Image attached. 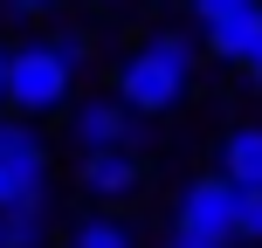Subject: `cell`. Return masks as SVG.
<instances>
[{"mask_svg": "<svg viewBox=\"0 0 262 248\" xmlns=\"http://www.w3.org/2000/svg\"><path fill=\"white\" fill-rule=\"evenodd\" d=\"M186 76H193V41L186 35H152L118 62V104L131 118H166L172 104L186 97Z\"/></svg>", "mask_w": 262, "mask_h": 248, "instance_id": "cell-1", "label": "cell"}, {"mask_svg": "<svg viewBox=\"0 0 262 248\" xmlns=\"http://www.w3.org/2000/svg\"><path fill=\"white\" fill-rule=\"evenodd\" d=\"M7 55L14 49H0V110H7Z\"/></svg>", "mask_w": 262, "mask_h": 248, "instance_id": "cell-16", "label": "cell"}, {"mask_svg": "<svg viewBox=\"0 0 262 248\" xmlns=\"http://www.w3.org/2000/svg\"><path fill=\"white\" fill-rule=\"evenodd\" d=\"M62 248H145V241L124 214H76L62 228Z\"/></svg>", "mask_w": 262, "mask_h": 248, "instance_id": "cell-8", "label": "cell"}, {"mask_svg": "<svg viewBox=\"0 0 262 248\" xmlns=\"http://www.w3.org/2000/svg\"><path fill=\"white\" fill-rule=\"evenodd\" d=\"M41 186H49V172H35V166H14V159H0V207H14V200L41 193Z\"/></svg>", "mask_w": 262, "mask_h": 248, "instance_id": "cell-10", "label": "cell"}, {"mask_svg": "<svg viewBox=\"0 0 262 248\" xmlns=\"http://www.w3.org/2000/svg\"><path fill=\"white\" fill-rule=\"evenodd\" d=\"M242 76H249V83H255V90H262V55H255V62H249V69H242Z\"/></svg>", "mask_w": 262, "mask_h": 248, "instance_id": "cell-17", "label": "cell"}, {"mask_svg": "<svg viewBox=\"0 0 262 248\" xmlns=\"http://www.w3.org/2000/svg\"><path fill=\"white\" fill-rule=\"evenodd\" d=\"M0 7H7V14H21V21H49L62 0H0Z\"/></svg>", "mask_w": 262, "mask_h": 248, "instance_id": "cell-13", "label": "cell"}, {"mask_svg": "<svg viewBox=\"0 0 262 248\" xmlns=\"http://www.w3.org/2000/svg\"><path fill=\"white\" fill-rule=\"evenodd\" d=\"M69 145L76 152H111V145H131L138 138V118L118 104V97H90V104H69Z\"/></svg>", "mask_w": 262, "mask_h": 248, "instance_id": "cell-4", "label": "cell"}, {"mask_svg": "<svg viewBox=\"0 0 262 248\" xmlns=\"http://www.w3.org/2000/svg\"><path fill=\"white\" fill-rule=\"evenodd\" d=\"M0 248H55V200L49 186L14 207H0Z\"/></svg>", "mask_w": 262, "mask_h": 248, "instance_id": "cell-6", "label": "cell"}, {"mask_svg": "<svg viewBox=\"0 0 262 248\" xmlns=\"http://www.w3.org/2000/svg\"><path fill=\"white\" fill-rule=\"evenodd\" d=\"M159 248H221V241H200V235H172V241H159Z\"/></svg>", "mask_w": 262, "mask_h": 248, "instance_id": "cell-15", "label": "cell"}, {"mask_svg": "<svg viewBox=\"0 0 262 248\" xmlns=\"http://www.w3.org/2000/svg\"><path fill=\"white\" fill-rule=\"evenodd\" d=\"M76 179L90 200H131L145 186V159L131 152V145H111V152H83L76 159Z\"/></svg>", "mask_w": 262, "mask_h": 248, "instance_id": "cell-5", "label": "cell"}, {"mask_svg": "<svg viewBox=\"0 0 262 248\" xmlns=\"http://www.w3.org/2000/svg\"><path fill=\"white\" fill-rule=\"evenodd\" d=\"M221 172L235 186H262V124H235L221 138Z\"/></svg>", "mask_w": 262, "mask_h": 248, "instance_id": "cell-9", "label": "cell"}, {"mask_svg": "<svg viewBox=\"0 0 262 248\" xmlns=\"http://www.w3.org/2000/svg\"><path fill=\"white\" fill-rule=\"evenodd\" d=\"M262 7V0H186V14H193L200 28H221V21H235V14H249Z\"/></svg>", "mask_w": 262, "mask_h": 248, "instance_id": "cell-12", "label": "cell"}, {"mask_svg": "<svg viewBox=\"0 0 262 248\" xmlns=\"http://www.w3.org/2000/svg\"><path fill=\"white\" fill-rule=\"evenodd\" d=\"M235 207H242V186L228 172H200L172 193V235H200V241L235 248Z\"/></svg>", "mask_w": 262, "mask_h": 248, "instance_id": "cell-3", "label": "cell"}, {"mask_svg": "<svg viewBox=\"0 0 262 248\" xmlns=\"http://www.w3.org/2000/svg\"><path fill=\"white\" fill-rule=\"evenodd\" d=\"M104 7H111V0H104Z\"/></svg>", "mask_w": 262, "mask_h": 248, "instance_id": "cell-18", "label": "cell"}, {"mask_svg": "<svg viewBox=\"0 0 262 248\" xmlns=\"http://www.w3.org/2000/svg\"><path fill=\"white\" fill-rule=\"evenodd\" d=\"M207 49L221 55L228 69H249L255 55H262V7L235 14V21H221V28H207Z\"/></svg>", "mask_w": 262, "mask_h": 248, "instance_id": "cell-7", "label": "cell"}, {"mask_svg": "<svg viewBox=\"0 0 262 248\" xmlns=\"http://www.w3.org/2000/svg\"><path fill=\"white\" fill-rule=\"evenodd\" d=\"M55 49H62V55H69V62H76V69L90 62V41H83V35H55Z\"/></svg>", "mask_w": 262, "mask_h": 248, "instance_id": "cell-14", "label": "cell"}, {"mask_svg": "<svg viewBox=\"0 0 262 248\" xmlns=\"http://www.w3.org/2000/svg\"><path fill=\"white\" fill-rule=\"evenodd\" d=\"M69 90H76V62H69L55 41H28V49L7 55V110L14 118H28V124L62 118Z\"/></svg>", "mask_w": 262, "mask_h": 248, "instance_id": "cell-2", "label": "cell"}, {"mask_svg": "<svg viewBox=\"0 0 262 248\" xmlns=\"http://www.w3.org/2000/svg\"><path fill=\"white\" fill-rule=\"evenodd\" d=\"M235 241L262 248V186H242V207H235Z\"/></svg>", "mask_w": 262, "mask_h": 248, "instance_id": "cell-11", "label": "cell"}]
</instances>
